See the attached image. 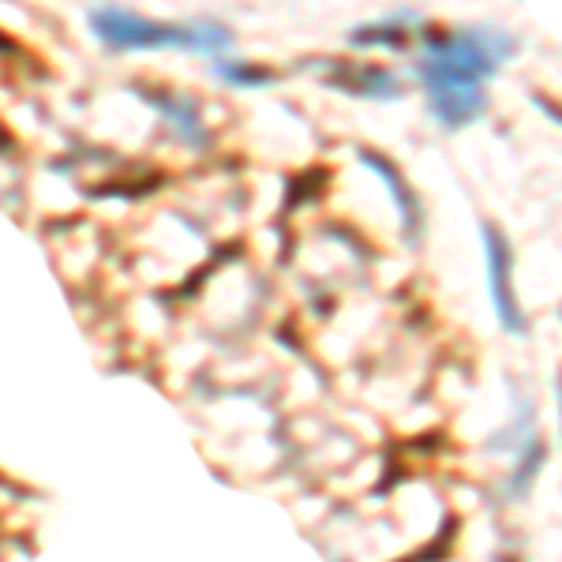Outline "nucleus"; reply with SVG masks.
<instances>
[{
  "label": "nucleus",
  "instance_id": "3",
  "mask_svg": "<svg viewBox=\"0 0 562 562\" xmlns=\"http://www.w3.org/2000/svg\"><path fill=\"white\" fill-rule=\"evenodd\" d=\"M480 237H484V259H487V289H492V304L495 315L503 323L506 334H525V315L518 301H514V289H510V270H514V256H510V244L503 240V233L495 229L492 222H480Z\"/></svg>",
  "mask_w": 562,
  "mask_h": 562
},
{
  "label": "nucleus",
  "instance_id": "4",
  "mask_svg": "<svg viewBox=\"0 0 562 562\" xmlns=\"http://www.w3.org/2000/svg\"><path fill=\"white\" fill-rule=\"evenodd\" d=\"M364 161H368L371 169H375V173H383V177H386V188L397 195V211H402V222H405V225H413V222H416V199H413L409 188H402V177H397L383 158H375V154H364Z\"/></svg>",
  "mask_w": 562,
  "mask_h": 562
},
{
  "label": "nucleus",
  "instance_id": "2",
  "mask_svg": "<svg viewBox=\"0 0 562 562\" xmlns=\"http://www.w3.org/2000/svg\"><path fill=\"white\" fill-rule=\"evenodd\" d=\"M90 23L98 26V34H102L105 42L121 45V49H158V45H188V49H225L229 45V34L222 31H211V26H203V31H192V26H161V23H150L143 20V15L135 12H121V8H98L94 15H90Z\"/></svg>",
  "mask_w": 562,
  "mask_h": 562
},
{
  "label": "nucleus",
  "instance_id": "1",
  "mask_svg": "<svg viewBox=\"0 0 562 562\" xmlns=\"http://www.w3.org/2000/svg\"><path fill=\"white\" fill-rule=\"evenodd\" d=\"M510 49L514 42L492 31H454L424 42L420 83L442 128H465L484 113V87Z\"/></svg>",
  "mask_w": 562,
  "mask_h": 562
}]
</instances>
